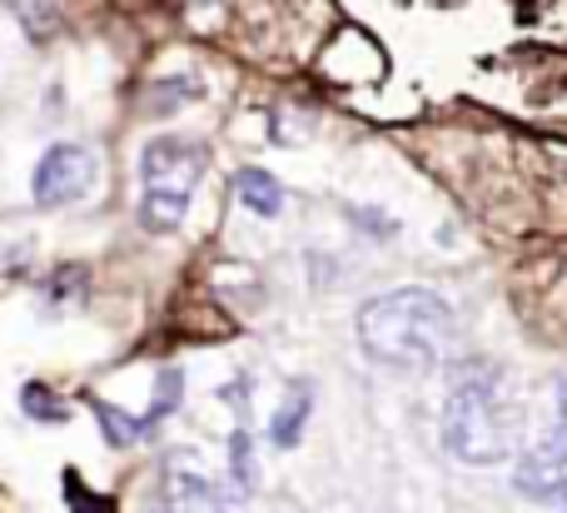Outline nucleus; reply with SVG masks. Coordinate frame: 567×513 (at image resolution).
Here are the masks:
<instances>
[{
  "mask_svg": "<svg viewBox=\"0 0 567 513\" xmlns=\"http://www.w3.org/2000/svg\"><path fill=\"white\" fill-rule=\"evenodd\" d=\"M179 399H185V375H179V369H159V375H155V394H150V409H145V419H140V424H145V434H150V429H159L169 414H175Z\"/></svg>",
  "mask_w": 567,
  "mask_h": 513,
  "instance_id": "f8f14e48",
  "label": "nucleus"
},
{
  "mask_svg": "<svg viewBox=\"0 0 567 513\" xmlns=\"http://www.w3.org/2000/svg\"><path fill=\"white\" fill-rule=\"evenodd\" d=\"M558 389H563V394H567V379H558Z\"/></svg>",
  "mask_w": 567,
  "mask_h": 513,
  "instance_id": "a211bd4d",
  "label": "nucleus"
},
{
  "mask_svg": "<svg viewBox=\"0 0 567 513\" xmlns=\"http://www.w3.org/2000/svg\"><path fill=\"white\" fill-rule=\"evenodd\" d=\"M165 504L169 513H225V494L215 489V479L195 464V459L175 454L165 469Z\"/></svg>",
  "mask_w": 567,
  "mask_h": 513,
  "instance_id": "423d86ee",
  "label": "nucleus"
},
{
  "mask_svg": "<svg viewBox=\"0 0 567 513\" xmlns=\"http://www.w3.org/2000/svg\"><path fill=\"white\" fill-rule=\"evenodd\" d=\"M229 499H249L259 489V454H255V434L249 429H235L229 434Z\"/></svg>",
  "mask_w": 567,
  "mask_h": 513,
  "instance_id": "9d476101",
  "label": "nucleus"
},
{
  "mask_svg": "<svg viewBox=\"0 0 567 513\" xmlns=\"http://www.w3.org/2000/svg\"><path fill=\"white\" fill-rule=\"evenodd\" d=\"M513 494L543 509H567V469H543L533 459H518L513 469Z\"/></svg>",
  "mask_w": 567,
  "mask_h": 513,
  "instance_id": "6e6552de",
  "label": "nucleus"
},
{
  "mask_svg": "<svg viewBox=\"0 0 567 513\" xmlns=\"http://www.w3.org/2000/svg\"><path fill=\"white\" fill-rule=\"evenodd\" d=\"M553 513H567V509H553Z\"/></svg>",
  "mask_w": 567,
  "mask_h": 513,
  "instance_id": "aec40b11",
  "label": "nucleus"
},
{
  "mask_svg": "<svg viewBox=\"0 0 567 513\" xmlns=\"http://www.w3.org/2000/svg\"><path fill=\"white\" fill-rule=\"evenodd\" d=\"M90 409H95V419H100V434H105V444L130 449V444H140V439H145V424H140V419H130L125 409L105 404V399H90Z\"/></svg>",
  "mask_w": 567,
  "mask_h": 513,
  "instance_id": "4468645a",
  "label": "nucleus"
},
{
  "mask_svg": "<svg viewBox=\"0 0 567 513\" xmlns=\"http://www.w3.org/2000/svg\"><path fill=\"white\" fill-rule=\"evenodd\" d=\"M209 165V150L195 145V140H179V135H159L145 145L140 155V179H145V195H179L189 199Z\"/></svg>",
  "mask_w": 567,
  "mask_h": 513,
  "instance_id": "20e7f679",
  "label": "nucleus"
},
{
  "mask_svg": "<svg viewBox=\"0 0 567 513\" xmlns=\"http://www.w3.org/2000/svg\"><path fill=\"white\" fill-rule=\"evenodd\" d=\"M523 459H533V464H543V469H567V394L563 389H558V409H553L548 434H543Z\"/></svg>",
  "mask_w": 567,
  "mask_h": 513,
  "instance_id": "9b49d317",
  "label": "nucleus"
},
{
  "mask_svg": "<svg viewBox=\"0 0 567 513\" xmlns=\"http://www.w3.org/2000/svg\"><path fill=\"white\" fill-rule=\"evenodd\" d=\"M235 195H239V205L255 209L259 219H275L284 209V185L269 175V170H255V165H245L235 175Z\"/></svg>",
  "mask_w": 567,
  "mask_h": 513,
  "instance_id": "1a4fd4ad",
  "label": "nucleus"
},
{
  "mask_svg": "<svg viewBox=\"0 0 567 513\" xmlns=\"http://www.w3.org/2000/svg\"><path fill=\"white\" fill-rule=\"evenodd\" d=\"M20 409H25L30 419H40V424H65V419H70V409L55 399V389L40 384V379L20 389Z\"/></svg>",
  "mask_w": 567,
  "mask_h": 513,
  "instance_id": "dca6fc26",
  "label": "nucleus"
},
{
  "mask_svg": "<svg viewBox=\"0 0 567 513\" xmlns=\"http://www.w3.org/2000/svg\"><path fill=\"white\" fill-rule=\"evenodd\" d=\"M284 513H299V509H284Z\"/></svg>",
  "mask_w": 567,
  "mask_h": 513,
  "instance_id": "6ab92c4d",
  "label": "nucleus"
},
{
  "mask_svg": "<svg viewBox=\"0 0 567 513\" xmlns=\"http://www.w3.org/2000/svg\"><path fill=\"white\" fill-rule=\"evenodd\" d=\"M309 414H313V384H309V379H293V384L284 389L275 419H269V444H275V449H293L303 439Z\"/></svg>",
  "mask_w": 567,
  "mask_h": 513,
  "instance_id": "0eeeda50",
  "label": "nucleus"
},
{
  "mask_svg": "<svg viewBox=\"0 0 567 513\" xmlns=\"http://www.w3.org/2000/svg\"><path fill=\"white\" fill-rule=\"evenodd\" d=\"M95 175H100V160L90 145H75V140L50 145L45 155H40L35 175H30V199H35L40 209L75 205V199H85L90 189H95Z\"/></svg>",
  "mask_w": 567,
  "mask_h": 513,
  "instance_id": "7ed1b4c3",
  "label": "nucleus"
},
{
  "mask_svg": "<svg viewBox=\"0 0 567 513\" xmlns=\"http://www.w3.org/2000/svg\"><path fill=\"white\" fill-rule=\"evenodd\" d=\"M349 219L359 229H373V235H393V219H383L379 209H349Z\"/></svg>",
  "mask_w": 567,
  "mask_h": 513,
  "instance_id": "f3484780",
  "label": "nucleus"
},
{
  "mask_svg": "<svg viewBox=\"0 0 567 513\" xmlns=\"http://www.w3.org/2000/svg\"><path fill=\"white\" fill-rule=\"evenodd\" d=\"M189 215V199L179 195H145L140 199V225L150 229V235H169V229H179Z\"/></svg>",
  "mask_w": 567,
  "mask_h": 513,
  "instance_id": "ddd939ff",
  "label": "nucleus"
},
{
  "mask_svg": "<svg viewBox=\"0 0 567 513\" xmlns=\"http://www.w3.org/2000/svg\"><path fill=\"white\" fill-rule=\"evenodd\" d=\"M439 439L458 464L493 469L513 454V414L503 399V369L488 359H453Z\"/></svg>",
  "mask_w": 567,
  "mask_h": 513,
  "instance_id": "f03ea898",
  "label": "nucleus"
},
{
  "mask_svg": "<svg viewBox=\"0 0 567 513\" xmlns=\"http://www.w3.org/2000/svg\"><path fill=\"white\" fill-rule=\"evenodd\" d=\"M458 319L433 289H389L359 309V349L383 369L429 375L449 359Z\"/></svg>",
  "mask_w": 567,
  "mask_h": 513,
  "instance_id": "f257e3e1",
  "label": "nucleus"
},
{
  "mask_svg": "<svg viewBox=\"0 0 567 513\" xmlns=\"http://www.w3.org/2000/svg\"><path fill=\"white\" fill-rule=\"evenodd\" d=\"M199 95H205V85H199L195 75H175V80H159V85H150V110H155V115H165V110L195 105Z\"/></svg>",
  "mask_w": 567,
  "mask_h": 513,
  "instance_id": "2eb2a0df",
  "label": "nucleus"
},
{
  "mask_svg": "<svg viewBox=\"0 0 567 513\" xmlns=\"http://www.w3.org/2000/svg\"><path fill=\"white\" fill-rule=\"evenodd\" d=\"M323 75L339 80V85H379L389 75V55L383 45L359 25H343L333 35V45L323 50Z\"/></svg>",
  "mask_w": 567,
  "mask_h": 513,
  "instance_id": "39448f33",
  "label": "nucleus"
}]
</instances>
